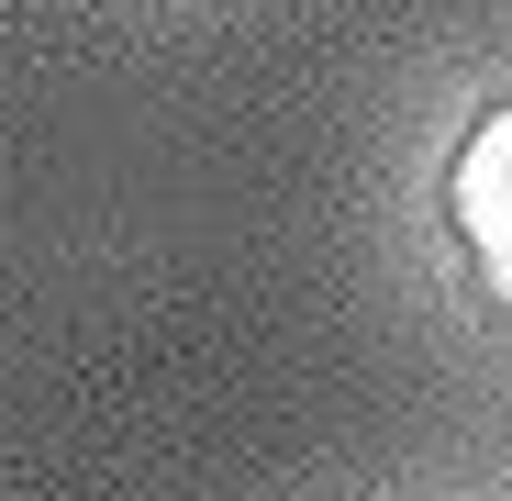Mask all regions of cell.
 Segmentation results:
<instances>
[{
	"label": "cell",
	"instance_id": "obj_1",
	"mask_svg": "<svg viewBox=\"0 0 512 501\" xmlns=\"http://www.w3.org/2000/svg\"><path fill=\"white\" fill-rule=\"evenodd\" d=\"M446 223H457V245H468L479 290L512 312V101H490V112L468 123V145L446 156Z\"/></svg>",
	"mask_w": 512,
	"mask_h": 501
}]
</instances>
